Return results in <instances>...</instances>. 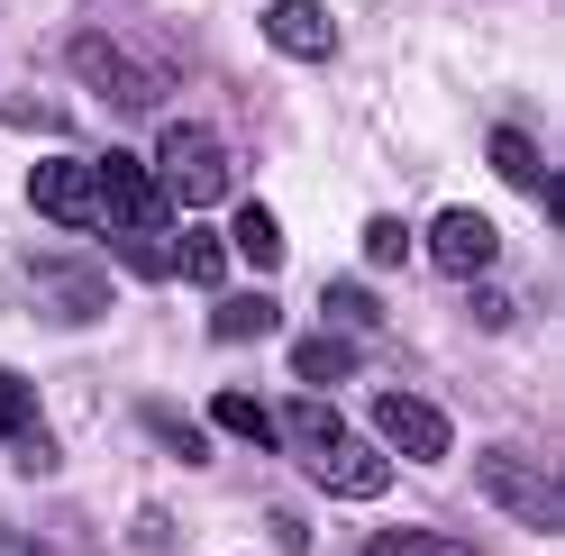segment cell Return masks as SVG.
Masks as SVG:
<instances>
[{"mask_svg":"<svg viewBox=\"0 0 565 556\" xmlns=\"http://www.w3.org/2000/svg\"><path fill=\"white\" fill-rule=\"evenodd\" d=\"M282 447H292V457L310 466V483H329V493H347V502H374L383 483H393V466H383V447H365L356 429L338 420L329 402H292L282 410Z\"/></svg>","mask_w":565,"mask_h":556,"instance_id":"cell-1","label":"cell"},{"mask_svg":"<svg viewBox=\"0 0 565 556\" xmlns=\"http://www.w3.org/2000/svg\"><path fill=\"white\" fill-rule=\"evenodd\" d=\"M147 173H156L164 211H210V201L228 192V156H220V137H210V128H164Z\"/></svg>","mask_w":565,"mask_h":556,"instance_id":"cell-2","label":"cell"},{"mask_svg":"<svg viewBox=\"0 0 565 556\" xmlns=\"http://www.w3.org/2000/svg\"><path fill=\"white\" fill-rule=\"evenodd\" d=\"M92 192H100V220H110L119 237H156V228L173 220V211H164V192H156V173L137 164L128 147H110V156L92 164Z\"/></svg>","mask_w":565,"mask_h":556,"instance_id":"cell-3","label":"cell"},{"mask_svg":"<svg viewBox=\"0 0 565 556\" xmlns=\"http://www.w3.org/2000/svg\"><path fill=\"white\" fill-rule=\"evenodd\" d=\"M483 493L502 502L511 520H529V530H565V493L529 457H511V447H492V457H483Z\"/></svg>","mask_w":565,"mask_h":556,"instance_id":"cell-4","label":"cell"},{"mask_svg":"<svg viewBox=\"0 0 565 556\" xmlns=\"http://www.w3.org/2000/svg\"><path fill=\"white\" fill-rule=\"evenodd\" d=\"M374 438L393 447V457H411V466H438L447 457V410L419 402V393H383L374 402Z\"/></svg>","mask_w":565,"mask_h":556,"instance_id":"cell-5","label":"cell"},{"mask_svg":"<svg viewBox=\"0 0 565 556\" xmlns=\"http://www.w3.org/2000/svg\"><path fill=\"white\" fill-rule=\"evenodd\" d=\"M28 201L55 220V228H100V192H92V164L74 156H46L38 173H28Z\"/></svg>","mask_w":565,"mask_h":556,"instance_id":"cell-6","label":"cell"},{"mask_svg":"<svg viewBox=\"0 0 565 556\" xmlns=\"http://www.w3.org/2000/svg\"><path fill=\"white\" fill-rule=\"evenodd\" d=\"M74 64H83V83L100 100H128V110H147V100H164V74H137V64L119 46H100V38H74Z\"/></svg>","mask_w":565,"mask_h":556,"instance_id":"cell-7","label":"cell"},{"mask_svg":"<svg viewBox=\"0 0 565 556\" xmlns=\"http://www.w3.org/2000/svg\"><path fill=\"white\" fill-rule=\"evenodd\" d=\"M265 38H274L282 55H301V64H329V55H338V19L320 10V0H274V10H265Z\"/></svg>","mask_w":565,"mask_h":556,"instance_id":"cell-8","label":"cell"},{"mask_svg":"<svg viewBox=\"0 0 565 556\" xmlns=\"http://www.w3.org/2000/svg\"><path fill=\"white\" fill-rule=\"evenodd\" d=\"M492 247H502V237H492L483 211H438V220H429V256H438L447 274H483Z\"/></svg>","mask_w":565,"mask_h":556,"instance_id":"cell-9","label":"cell"},{"mask_svg":"<svg viewBox=\"0 0 565 556\" xmlns=\"http://www.w3.org/2000/svg\"><path fill=\"white\" fill-rule=\"evenodd\" d=\"M274 320H282V310H274V292H220V301H210V338H220V346L274 338Z\"/></svg>","mask_w":565,"mask_h":556,"instance_id":"cell-10","label":"cell"},{"mask_svg":"<svg viewBox=\"0 0 565 556\" xmlns=\"http://www.w3.org/2000/svg\"><path fill=\"white\" fill-rule=\"evenodd\" d=\"M292 374H301L310 393H329L338 374H356V346H347L338 329H320V338H301V346H292Z\"/></svg>","mask_w":565,"mask_h":556,"instance_id":"cell-11","label":"cell"},{"mask_svg":"<svg viewBox=\"0 0 565 556\" xmlns=\"http://www.w3.org/2000/svg\"><path fill=\"white\" fill-rule=\"evenodd\" d=\"M164 265L183 274V284H220V274H228V237H220V228H183Z\"/></svg>","mask_w":565,"mask_h":556,"instance_id":"cell-12","label":"cell"},{"mask_svg":"<svg viewBox=\"0 0 565 556\" xmlns=\"http://www.w3.org/2000/svg\"><path fill=\"white\" fill-rule=\"evenodd\" d=\"M210 420H220L228 438H246V447H282V429H274V410H265L256 393H220V402H210Z\"/></svg>","mask_w":565,"mask_h":556,"instance_id":"cell-13","label":"cell"},{"mask_svg":"<svg viewBox=\"0 0 565 556\" xmlns=\"http://www.w3.org/2000/svg\"><path fill=\"white\" fill-rule=\"evenodd\" d=\"M228 256H246L256 274H274V265H282V228H274V211H237V220H228Z\"/></svg>","mask_w":565,"mask_h":556,"instance_id":"cell-14","label":"cell"},{"mask_svg":"<svg viewBox=\"0 0 565 556\" xmlns=\"http://www.w3.org/2000/svg\"><path fill=\"white\" fill-rule=\"evenodd\" d=\"M492 173H502V183H520V192H547V156L529 147L520 128H492Z\"/></svg>","mask_w":565,"mask_h":556,"instance_id":"cell-15","label":"cell"},{"mask_svg":"<svg viewBox=\"0 0 565 556\" xmlns=\"http://www.w3.org/2000/svg\"><path fill=\"white\" fill-rule=\"evenodd\" d=\"M365 556H475L466 538H447V530H374Z\"/></svg>","mask_w":565,"mask_h":556,"instance_id":"cell-16","label":"cell"},{"mask_svg":"<svg viewBox=\"0 0 565 556\" xmlns=\"http://www.w3.org/2000/svg\"><path fill=\"white\" fill-rule=\"evenodd\" d=\"M320 310H329V329H374V320H383V301H374L365 284H329Z\"/></svg>","mask_w":565,"mask_h":556,"instance_id":"cell-17","label":"cell"},{"mask_svg":"<svg viewBox=\"0 0 565 556\" xmlns=\"http://www.w3.org/2000/svg\"><path fill=\"white\" fill-rule=\"evenodd\" d=\"M28 420H38V393H28V384H19V374H10V365H0V447H10V438H19Z\"/></svg>","mask_w":565,"mask_h":556,"instance_id":"cell-18","label":"cell"},{"mask_svg":"<svg viewBox=\"0 0 565 556\" xmlns=\"http://www.w3.org/2000/svg\"><path fill=\"white\" fill-rule=\"evenodd\" d=\"M365 256H374V265H402V256H411V228H402V220H365Z\"/></svg>","mask_w":565,"mask_h":556,"instance_id":"cell-19","label":"cell"},{"mask_svg":"<svg viewBox=\"0 0 565 556\" xmlns=\"http://www.w3.org/2000/svg\"><path fill=\"white\" fill-rule=\"evenodd\" d=\"M156 438H164V447H173L183 466H201V457H210V438H201V429H183L173 410H156Z\"/></svg>","mask_w":565,"mask_h":556,"instance_id":"cell-20","label":"cell"}]
</instances>
